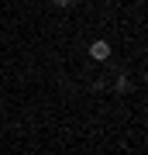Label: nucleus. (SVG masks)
Masks as SVG:
<instances>
[{
    "label": "nucleus",
    "instance_id": "nucleus-1",
    "mask_svg": "<svg viewBox=\"0 0 148 155\" xmlns=\"http://www.w3.org/2000/svg\"><path fill=\"white\" fill-rule=\"evenodd\" d=\"M90 59H97V62H107V59H110V45H107L104 38H97L93 45H90Z\"/></svg>",
    "mask_w": 148,
    "mask_h": 155
},
{
    "label": "nucleus",
    "instance_id": "nucleus-2",
    "mask_svg": "<svg viewBox=\"0 0 148 155\" xmlns=\"http://www.w3.org/2000/svg\"><path fill=\"white\" fill-rule=\"evenodd\" d=\"M114 90H117V93H127V90H131V79H127V72H121V76H117Z\"/></svg>",
    "mask_w": 148,
    "mask_h": 155
},
{
    "label": "nucleus",
    "instance_id": "nucleus-3",
    "mask_svg": "<svg viewBox=\"0 0 148 155\" xmlns=\"http://www.w3.org/2000/svg\"><path fill=\"white\" fill-rule=\"evenodd\" d=\"M52 4H55V7H69L72 0H52Z\"/></svg>",
    "mask_w": 148,
    "mask_h": 155
}]
</instances>
